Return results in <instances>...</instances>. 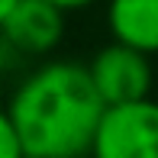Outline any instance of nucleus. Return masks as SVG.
<instances>
[{
  "instance_id": "1",
  "label": "nucleus",
  "mask_w": 158,
  "mask_h": 158,
  "mask_svg": "<svg viewBox=\"0 0 158 158\" xmlns=\"http://www.w3.org/2000/svg\"><path fill=\"white\" fill-rule=\"evenodd\" d=\"M6 110L26 158H90L106 103L87 64L45 61L19 81Z\"/></svg>"
},
{
  "instance_id": "2",
  "label": "nucleus",
  "mask_w": 158,
  "mask_h": 158,
  "mask_svg": "<svg viewBox=\"0 0 158 158\" xmlns=\"http://www.w3.org/2000/svg\"><path fill=\"white\" fill-rule=\"evenodd\" d=\"M87 71H90V81H94L97 94L106 106H126V103L148 100L152 87H155L152 55L129 48L123 42L103 45L87 61Z\"/></svg>"
},
{
  "instance_id": "3",
  "label": "nucleus",
  "mask_w": 158,
  "mask_h": 158,
  "mask_svg": "<svg viewBox=\"0 0 158 158\" xmlns=\"http://www.w3.org/2000/svg\"><path fill=\"white\" fill-rule=\"evenodd\" d=\"M90 158H158V100L106 106Z\"/></svg>"
},
{
  "instance_id": "4",
  "label": "nucleus",
  "mask_w": 158,
  "mask_h": 158,
  "mask_svg": "<svg viewBox=\"0 0 158 158\" xmlns=\"http://www.w3.org/2000/svg\"><path fill=\"white\" fill-rule=\"evenodd\" d=\"M64 39V13L45 0H19L0 26V45L13 55L42 58L52 55Z\"/></svg>"
},
{
  "instance_id": "5",
  "label": "nucleus",
  "mask_w": 158,
  "mask_h": 158,
  "mask_svg": "<svg viewBox=\"0 0 158 158\" xmlns=\"http://www.w3.org/2000/svg\"><path fill=\"white\" fill-rule=\"evenodd\" d=\"M106 29L113 42L158 55V0H106Z\"/></svg>"
},
{
  "instance_id": "6",
  "label": "nucleus",
  "mask_w": 158,
  "mask_h": 158,
  "mask_svg": "<svg viewBox=\"0 0 158 158\" xmlns=\"http://www.w3.org/2000/svg\"><path fill=\"white\" fill-rule=\"evenodd\" d=\"M0 158H26L19 132L13 126V116H10L6 106H0Z\"/></svg>"
},
{
  "instance_id": "7",
  "label": "nucleus",
  "mask_w": 158,
  "mask_h": 158,
  "mask_svg": "<svg viewBox=\"0 0 158 158\" xmlns=\"http://www.w3.org/2000/svg\"><path fill=\"white\" fill-rule=\"evenodd\" d=\"M45 3L58 6L61 13H74V10H87L90 3H97V0H45Z\"/></svg>"
},
{
  "instance_id": "8",
  "label": "nucleus",
  "mask_w": 158,
  "mask_h": 158,
  "mask_svg": "<svg viewBox=\"0 0 158 158\" xmlns=\"http://www.w3.org/2000/svg\"><path fill=\"white\" fill-rule=\"evenodd\" d=\"M16 3H19V0H0V26L6 23V16L13 13V6H16Z\"/></svg>"
}]
</instances>
